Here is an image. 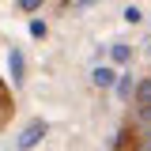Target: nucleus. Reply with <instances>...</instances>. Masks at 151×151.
Returning a JSON list of instances; mask_svg holds the SVG:
<instances>
[{
    "label": "nucleus",
    "instance_id": "1",
    "mask_svg": "<svg viewBox=\"0 0 151 151\" xmlns=\"http://www.w3.org/2000/svg\"><path fill=\"white\" fill-rule=\"evenodd\" d=\"M42 136H45V121H30V125L23 129V136L15 140V147H19V151H27V147H34Z\"/></svg>",
    "mask_w": 151,
    "mask_h": 151
},
{
    "label": "nucleus",
    "instance_id": "2",
    "mask_svg": "<svg viewBox=\"0 0 151 151\" xmlns=\"http://www.w3.org/2000/svg\"><path fill=\"white\" fill-rule=\"evenodd\" d=\"M91 79H94V87H113V83H117V72L106 68V64H98V68L91 72Z\"/></svg>",
    "mask_w": 151,
    "mask_h": 151
},
{
    "label": "nucleus",
    "instance_id": "3",
    "mask_svg": "<svg viewBox=\"0 0 151 151\" xmlns=\"http://www.w3.org/2000/svg\"><path fill=\"white\" fill-rule=\"evenodd\" d=\"M8 72H12V83H23V53L19 49H12V57H8Z\"/></svg>",
    "mask_w": 151,
    "mask_h": 151
},
{
    "label": "nucleus",
    "instance_id": "4",
    "mask_svg": "<svg viewBox=\"0 0 151 151\" xmlns=\"http://www.w3.org/2000/svg\"><path fill=\"white\" fill-rule=\"evenodd\" d=\"M136 106H140V110H151V79H144V83L136 87Z\"/></svg>",
    "mask_w": 151,
    "mask_h": 151
},
{
    "label": "nucleus",
    "instance_id": "5",
    "mask_svg": "<svg viewBox=\"0 0 151 151\" xmlns=\"http://www.w3.org/2000/svg\"><path fill=\"white\" fill-rule=\"evenodd\" d=\"M110 53H113V60H117V64H125V60H129V45H121V42H117V45H113V49H110Z\"/></svg>",
    "mask_w": 151,
    "mask_h": 151
},
{
    "label": "nucleus",
    "instance_id": "6",
    "mask_svg": "<svg viewBox=\"0 0 151 151\" xmlns=\"http://www.w3.org/2000/svg\"><path fill=\"white\" fill-rule=\"evenodd\" d=\"M117 94H121V98H129V94H132V79H129V76L117 79Z\"/></svg>",
    "mask_w": 151,
    "mask_h": 151
},
{
    "label": "nucleus",
    "instance_id": "7",
    "mask_svg": "<svg viewBox=\"0 0 151 151\" xmlns=\"http://www.w3.org/2000/svg\"><path fill=\"white\" fill-rule=\"evenodd\" d=\"M30 34H34V38H45V23H42V19L30 23Z\"/></svg>",
    "mask_w": 151,
    "mask_h": 151
},
{
    "label": "nucleus",
    "instance_id": "8",
    "mask_svg": "<svg viewBox=\"0 0 151 151\" xmlns=\"http://www.w3.org/2000/svg\"><path fill=\"white\" fill-rule=\"evenodd\" d=\"M125 23H140V8H125Z\"/></svg>",
    "mask_w": 151,
    "mask_h": 151
},
{
    "label": "nucleus",
    "instance_id": "9",
    "mask_svg": "<svg viewBox=\"0 0 151 151\" xmlns=\"http://www.w3.org/2000/svg\"><path fill=\"white\" fill-rule=\"evenodd\" d=\"M19 8L23 12H34V8H42V0H19Z\"/></svg>",
    "mask_w": 151,
    "mask_h": 151
},
{
    "label": "nucleus",
    "instance_id": "10",
    "mask_svg": "<svg viewBox=\"0 0 151 151\" xmlns=\"http://www.w3.org/2000/svg\"><path fill=\"white\" fill-rule=\"evenodd\" d=\"M140 117H144V121H147V125H151V110H140Z\"/></svg>",
    "mask_w": 151,
    "mask_h": 151
},
{
    "label": "nucleus",
    "instance_id": "11",
    "mask_svg": "<svg viewBox=\"0 0 151 151\" xmlns=\"http://www.w3.org/2000/svg\"><path fill=\"white\" fill-rule=\"evenodd\" d=\"M144 151H151V132H147V140H144Z\"/></svg>",
    "mask_w": 151,
    "mask_h": 151
}]
</instances>
